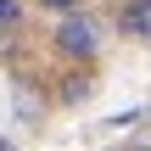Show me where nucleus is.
<instances>
[{
    "label": "nucleus",
    "instance_id": "1",
    "mask_svg": "<svg viewBox=\"0 0 151 151\" xmlns=\"http://www.w3.org/2000/svg\"><path fill=\"white\" fill-rule=\"evenodd\" d=\"M101 45H106V39H101V22H95L90 11H78V6H73V11H62L56 50H62L67 62H95V56H101Z\"/></svg>",
    "mask_w": 151,
    "mask_h": 151
},
{
    "label": "nucleus",
    "instance_id": "2",
    "mask_svg": "<svg viewBox=\"0 0 151 151\" xmlns=\"http://www.w3.org/2000/svg\"><path fill=\"white\" fill-rule=\"evenodd\" d=\"M118 34L134 39V45H151V0H123L118 6Z\"/></svg>",
    "mask_w": 151,
    "mask_h": 151
},
{
    "label": "nucleus",
    "instance_id": "3",
    "mask_svg": "<svg viewBox=\"0 0 151 151\" xmlns=\"http://www.w3.org/2000/svg\"><path fill=\"white\" fill-rule=\"evenodd\" d=\"M90 90H95V78H90V62H73V73L62 78L56 101H62V106H78V101H90Z\"/></svg>",
    "mask_w": 151,
    "mask_h": 151
},
{
    "label": "nucleus",
    "instance_id": "4",
    "mask_svg": "<svg viewBox=\"0 0 151 151\" xmlns=\"http://www.w3.org/2000/svg\"><path fill=\"white\" fill-rule=\"evenodd\" d=\"M0 28H22V0H0Z\"/></svg>",
    "mask_w": 151,
    "mask_h": 151
},
{
    "label": "nucleus",
    "instance_id": "5",
    "mask_svg": "<svg viewBox=\"0 0 151 151\" xmlns=\"http://www.w3.org/2000/svg\"><path fill=\"white\" fill-rule=\"evenodd\" d=\"M45 11H73V6H84V0H39Z\"/></svg>",
    "mask_w": 151,
    "mask_h": 151
}]
</instances>
